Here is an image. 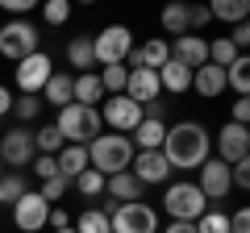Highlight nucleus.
I'll use <instances>...</instances> for the list:
<instances>
[{"instance_id": "1", "label": "nucleus", "mask_w": 250, "mask_h": 233, "mask_svg": "<svg viewBox=\"0 0 250 233\" xmlns=\"http://www.w3.org/2000/svg\"><path fill=\"white\" fill-rule=\"evenodd\" d=\"M163 158L171 162V171H200L213 158V134H208V125L196 121V116H184V121L167 125Z\"/></svg>"}, {"instance_id": "2", "label": "nucleus", "mask_w": 250, "mask_h": 233, "mask_svg": "<svg viewBox=\"0 0 250 233\" xmlns=\"http://www.w3.org/2000/svg\"><path fill=\"white\" fill-rule=\"evenodd\" d=\"M134 142H129V137L125 134H96L88 142V167L92 171H100V175H121V171H129V162H134Z\"/></svg>"}, {"instance_id": "3", "label": "nucleus", "mask_w": 250, "mask_h": 233, "mask_svg": "<svg viewBox=\"0 0 250 233\" xmlns=\"http://www.w3.org/2000/svg\"><path fill=\"white\" fill-rule=\"evenodd\" d=\"M50 125L59 129L62 146H88L96 134H104V125H100V108H88V104L59 108V116H54Z\"/></svg>"}, {"instance_id": "4", "label": "nucleus", "mask_w": 250, "mask_h": 233, "mask_svg": "<svg viewBox=\"0 0 250 233\" xmlns=\"http://www.w3.org/2000/svg\"><path fill=\"white\" fill-rule=\"evenodd\" d=\"M208 208V200L200 196V188L192 179H171L163 188V213L167 221H184V225H196V216Z\"/></svg>"}, {"instance_id": "5", "label": "nucleus", "mask_w": 250, "mask_h": 233, "mask_svg": "<svg viewBox=\"0 0 250 233\" xmlns=\"http://www.w3.org/2000/svg\"><path fill=\"white\" fill-rule=\"evenodd\" d=\"M134 46L138 42H134L129 25H104L100 34H92V63L96 67H125Z\"/></svg>"}, {"instance_id": "6", "label": "nucleus", "mask_w": 250, "mask_h": 233, "mask_svg": "<svg viewBox=\"0 0 250 233\" xmlns=\"http://www.w3.org/2000/svg\"><path fill=\"white\" fill-rule=\"evenodd\" d=\"M34 50H42V29L34 21H0V58L17 67Z\"/></svg>"}, {"instance_id": "7", "label": "nucleus", "mask_w": 250, "mask_h": 233, "mask_svg": "<svg viewBox=\"0 0 250 233\" xmlns=\"http://www.w3.org/2000/svg\"><path fill=\"white\" fill-rule=\"evenodd\" d=\"M50 75H54V58L46 50H34V54H25V58L13 67V92H17V96H42V88H46Z\"/></svg>"}, {"instance_id": "8", "label": "nucleus", "mask_w": 250, "mask_h": 233, "mask_svg": "<svg viewBox=\"0 0 250 233\" xmlns=\"http://www.w3.org/2000/svg\"><path fill=\"white\" fill-rule=\"evenodd\" d=\"M34 158H38V150H34V129L13 125V129L0 134V162H4V171H21V175H25Z\"/></svg>"}, {"instance_id": "9", "label": "nucleus", "mask_w": 250, "mask_h": 233, "mask_svg": "<svg viewBox=\"0 0 250 233\" xmlns=\"http://www.w3.org/2000/svg\"><path fill=\"white\" fill-rule=\"evenodd\" d=\"M108 225L113 233H159V213L146 200H134V204H117L108 213Z\"/></svg>"}, {"instance_id": "10", "label": "nucleus", "mask_w": 250, "mask_h": 233, "mask_svg": "<svg viewBox=\"0 0 250 233\" xmlns=\"http://www.w3.org/2000/svg\"><path fill=\"white\" fill-rule=\"evenodd\" d=\"M138 121H142V104H134L129 96H104V104H100V125L108 129V134H134Z\"/></svg>"}, {"instance_id": "11", "label": "nucleus", "mask_w": 250, "mask_h": 233, "mask_svg": "<svg viewBox=\"0 0 250 233\" xmlns=\"http://www.w3.org/2000/svg\"><path fill=\"white\" fill-rule=\"evenodd\" d=\"M200 188V196L208 200V208H221L225 200H229V192H233V183H229V167H225L221 158H208L205 167L196 171V179H192Z\"/></svg>"}, {"instance_id": "12", "label": "nucleus", "mask_w": 250, "mask_h": 233, "mask_svg": "<svg viewBox=\"0 0 250 233\" xmlns=\"http://www.w3.org/2000/svg\"><path fill=\"white\" fill-rule=\"evenodd\" d=\"M213 158H221L225 167H233V162H246L250 158V129L246 125H233V121H225L221 129L213 134Z\"/></svg>"}, {"instance_id": "13", "label": "nucleus", "mask_w": 250, "mask_h": 233, "mask_svg": "<svg viewBox=\"0 0 250 233\" xmlns=\"http://www.w3.org/2000/svg\"><path fill=\"white\" fill-rule=\"evenodd\" d=\"M129 175H134L142 188H167V183L175 179V171L163 158V150H138L134 162H129Z\"/></svg>"}, {"instance_id": "14", "label": "nucleus", "mask_w": 250, "mask_h": 233, "mask_svg": "<svg viewBox=\"0 0 250 233\" xmlns=\"http://www.w3.org/2000/svg\"><path fill=\"white\" fill-rule=\"evenodd\" d=\"M9 213H13V229H17V233H42V229H46V216H50V204L29 188L25 196L9 208Z\"/></svg>"}, {"instance_id": "15", "label": "nucleus", "mask_w": 250, "mask_h": 233, "mask_svg": "<svg viewBox=\"0 0 250 233\" xmlns=\"http://www.w3.org/2000/svg\"><path fill=\"white\" fill-rule=\"evenodd\" d=\"M171 58L184 63L188 71H200L208 63V38L200 34H184V38H171Z\"/></svg>"}, {"instance_id": "16", "label": "nucleus", "mask_w": 250, "mask_h": 233, "mask_svg": "<svg viewBox=\"0 0 250 233\" xmlns=\"http://www.w3.org/2000/svg\"><path fill=\"white\" fill-rule=\"evenodd\" d=\"M163 63H171V42L167 38H146L142 46H134L129 50V58H125V67H146V71H159Z\"/></svg>"}, {"instance_id": "17", "label": "nucleus", "mask_w": 250, "mask_h": 233, "mask_svg": "<svg viewBox=\"0 0 250 233\" xmlns=\"http://www.w3.org/2000/svg\"><path fill=\"white\" fill-rule=\"evenodd\" d=\"M125 96L134 100V104H150V100H163L159 71H146V67H129V79H125Z\"/></svg>"}, {"instance_id": "18", "label": "nucleus", "mask_w": 250, "mask_h": 233, "mask_svg": "<svg viewBox=\"0 0 250 233\" xmlns=\"http://www.w3.org/2000/svg\"><path fill=\"white\" fill-rule=\"evenodd\" d=\"M192 92L200 100H221L225 96V71L213 67V63H205L200 71H192Z\"/></svg>"}, {"instance_id": "19", "label": "nucleus", "mask_w": 250, "mask_h": 233, "mask_svg": "<svg viewBox=\"0 0 250 233\" xmlns=\"http://www.w3.org/2000/svg\"><path fill=\"white\" fill-rule=\"evenodd\" d=\"M142 183L129 175V171H121V175H108L104 179V200H113V204H134V200H142Z\"/></svg>"}, {"instance_id": "20", "label": "nucleus", "mask_w": 250, "mask_h": 233, "mask_svg": "<svg viewBox=\"0 0 250 233\" xmlns=\"http://www.w3.org/2000/svg\"><path fill=\"white\" fill-rule=\"evenodd\" d=\"M159 88H163V96H188L192 92V71L171 58V63L159 67Z\"/></svg>"}, {"instance_id": "21", "label": "nucleus", "mask_w": 250, "mask_h": 233, "mask_svg": "<svg viewBox=\"0 0 250 233\" xmlns=\"http://www.w3.org/2000/svg\"><path fill=\"white\" fill-rule=\"evenodd\" d=\"M163 137H167V121H154V116H142L138 129L129 134L134 150H163Z\"/></svg>"}, {"instance_id": "22", "label": "nucleus", "mask_w": 250, "mask_h": 233, "mask_svg": "<svg viewBox=\"0 0 250 233\" xmlns=\"http://www.w3.org/2000/svg\"><path fill=\"white\" fill-rule=\"evenodd\" d=\"M71 104H88V108H100V104H104V88H100V75H96V71H83V75H75Z\"/></svg>"}, {"instance_id": "23", "label": "nucleus", "mask_w": 250, "mask_h": 233, "mask_svg": "<svg viewBox=\"0 0 250 233\" xmlns=\"http://www.w3.org/2000/svg\"><path fill=\"white\" fill-rule=\"evenodd\" d=\"M71 88H75V75L71 71H54L42 88V104H54V108H67L71 104Z\"/></svg>"}, {"instance_id": "24", "label": "nucleus", "mask_w": 250, "mask_h": 233, "mask_svg": "<svg viewBox=\"0 0 250 233\" xmlns=\"http://www.w3.org/2000/svg\"><path fill=\"white\" fill-rule=\"evenodd\" d=\"M67 67H71V75H83L92 71V34H75L71 42H67Z\"/></svg>"}, {"instance_id": "25", "label": "nucleus", "mask_w": 250, "mask_h": 233, "mask_svg": "<svg viewBox=\"0 0 250 233\" xmlns=\"http://www.w3.org/2000/svg\"><path fill=\"white\" fill-rule=\"evenodd\" d=\"M54 162H59L62 179H75V175L88 171V146H62V150L54 154Z\"/></svg>"}, {"instance_id": "26", "label": "nucleus", "mask_w": 250, "mask_h": 233, "mask_svg": "<svg viewBox=\"0 0 250 233\" xmlns=\"http://www.w3.org/2000/svg\"><path fill=\"white\" fill-rule=\"evenodd\" d=\"M225 92H233V96H246L250 92V54H238L225 67Z\"/></svg>"}, {"instance_id": "27", "label": "nucleus", "mask_w": 250, "mask_h": 233, "mask_svg": "<svg viewBox=\"0 0 250 233\" xmlns=\"http://www.w3.org/2000/svg\"><path fill=\"white\" fill-rule=\"evenodd\" d=\"M42 108H46L42 96H17V92H13V108H9V116L17 121L21 129H29L38 116H42Z\"/></svg>"}, {"instance_id": "28", "label": "nucleus", "mask_w": 250, "mask_h": 233, "mask_svg": "<svg viewBox=\"0 0 250 233\" xmlns=\"http://www.w3.org/2000/svg\"><path fill=\"white\" fill-rule=\"evenodd\" d=\"M71 229L75 233H113V225H108L104 208H83V213L71 216Z\"/></svg>"}, {"instance_id": "29", "label": "nucleus", "mask_w": 250, "mask_h": 233, "mask_svg": "<svg viewBox=\"0 0 250 233\" xmlns=\"http://www.w3.org/2000/svg\"><path fill=\"white\" fill-rule=\"evenodd\" d=\"M246 13H250L246 0H213V4H208V17H213V21H225V25H242Z\"/></svg>"}, {"instance_id": "30", "label": "nucleus", "mask_w": 250, "mask_h": 233, "mask_svg": "<svg viewBox=\"0 0 250 233\" xmlns=\"http://www.w3.org/2000/svg\"><path fill=\"white\" fill-rule=\"evenodd\" d=\"M25 175H21V171H4V175H0V208H4V204H17V200L21 196H25Z\"/></svg>"}, {"instance_id": "31", "label": "nucleus", "mask_w": 250, "mask_h": 233, "mask_svg": "<svg viewBox=\"0 0 250 233\" xmlns=\"http://www.w3.org/2000/svg\"><path fill=\"white\" fill-rule=\"evenodd\" d=\"M71 188L80 192L83 200H104V175L88 167V171H83V175H75V179H71Z\"/></svg>"}, {"instance_id": "32", "label": "nucleus", "mask_w": 250, "mask_h": 233, "mask_svg": "<svg viewBox=\"0 0 250 233\" xmlns=\"http://www.w3.org/2000/svg\"><path fill=\"white\" fill-rule=\"evenodd\" d=\"M159 25H163V34L184 38V34H188V4H167L163 17H159Z\"/></svg>"}, {"instance_id": "33", "label": "nucleus", "mask_w": 250, "mask_h": 233, "mask_svg": "<svg viewBox=\"0 0 250 233\" xmlns=\"http://www.w3.org/2000/svg\"><path fill=\"white\" fill-rule=\"evenodd\" d=\"M100 88L104 96H125V79H129V67H100Z\"/></svg>"}, {"instance_id": "34", "label": "nucleus", "mask_w": 250, "mask_h": 233, "mask_svg": "<svg viewBox=\"0 0 250 233\" xmlns=\"http://www.w3.org/2000/svg\"><path fill=\"white\" fill-rule=\"evenodd\" d=\"M196 233H229V213L225 208H205L196 216Z\"/></svg>"}, {"instance_id": "35", "label": "nucleus", "mask_w": 250, "mask_h": 233, "mask_svg": "<svg viewBox=\"0 0 250 233\" xmlns=\"http://www.w3.org/2000/svg\"><path fill=\"white\" fill-rule=\"evenodd\" d=\"M34 150H38V154H59V150H62V137H59V129H54L50 121L34 129Z\"/></svg>"}, {"instance_id": "36", "label": "nucleus", "mask_w": 250, "mask_h": 233, "mask_svg": "<svg viewBox=\"0 0 250 233\" xmlns=\"http://www.w3.org/2000/svg\"><path fill=\"white\" fill-rule=\"evenodd\" d=\"M233 58H238V50H233V42H229L225 34L208 42V63H213V67H221V71H225V67H229Z\"/></svg>"}, {"instance_id": "37", "label": "nucleus", "mask_w": 250, "mask_h": 233, "mask_svg": "<svg viewBox=\"0 0 250 233\" xmlns=\"http://www.w3.org/2000/svg\"><path fill=\"white\" fill-rule=\"evenodd\" d=\"M71 0H46V4H42V21H46V25H54V29H59V25H67V21H71Z\"/></svg>"}, {"instance_id": "38", "label": "nucleus", "mask_w": 250, "mask_h": 233, "mask_svg": "<svg viewBox=\"0 0 250 233\" xmlns=\"http://www.w3.org/2000/svg\"><path fill=\"white\" fill-rule=\"evenodd\" d=\"M38 196L46 200V204H59L62 196H67V192H71V179H62V175H54V179H46V183H38Z\"/></svg>"}, {"instance_id": "39", "label": "nucleus", "mask_w": 250, "mask_h": 233, "mask_svg": "<svg viewBox=\"0 0 250 233\" xmlns=\"http://www.w3.org/2000/svg\"><path fill=\"white\" fill-rule=\"evenodd\" d=\"M29 171H34L38 183H46V179H54V175H59V162H54V154H38V158L29 162Z\"/></svg>"}, {"instance_id": "40", "label": "nucleus", "mask_w": 250, "mask_h": 233, "mask_svg": "<svg viewBox=\"0 0 250 233\" xmlns=\"http://www.w3.org/2000/svg\"><path fill=\"white\" fill-rule=\"evenodd\" d=\"M208 4H188V34H200V29L208 25Z\"/></svg>"}, {"instance_id": "41", "label": "nucleus", "mask_w": 250, "mask_h": 233, "mask_svg": "<svg viewBox=\"0 0 250 233\" xmlns=\"http://www.w3.org/2000/svg\"><path fill=\"white\" fill-rule=\"evenodd\" d=\"M229 183H233V192H246V188H250V158L229 167Z\"/></svg>"}, {"instance_id": "42", "label": "nucleus", "mask_w": 250, "mask_h": 233, "mask_svg": "<svg viewBox=\"0 0 250 233\" xmlns=\"http://www.w3.org/2000/svg\"><path fill=\"white\" fill-rule=\"evenodd\" d=\"M225 38L233 42V50H238V54L250 50V25H246V21H242V25H229V34H225Z\"/></svg>"}, {"instance_id": "43", "label": "nucleus", "mask_w": 250, "mask_h": 233, "mask_svg": "<svg viewBox=\"0 0 250 233\" xmlns=\"http://www.w3.org/2000/svg\"><path fill=\"white\" fill-rule=\"evenodd\" d=\"M71 225V213L62 204H50V216H46V229H67Z\"/></svg>"}, {"instance_id": "44", "label": "nucleus", "mask_w": 250, "mask_h": 233, "mask_svg": "<svg viewBox=\"0 0 250 233\" xmlns=\"http://www.w3.org/2000/svg\"><path fill=\"white\" fill-rule=\"evenodd\" d=\"M229 121H233V125H246V121H250V100L246 96H238L229 104Z\"/></svg>"}, {"instance_id": "45", "label": "nucleus", "mask_w": 250, "mask_h": 233, "mask_svg": "<svg viewBox=\"0 0 250 233\" xmlns=\"http://www.w3.org/2000/svg\"><path fill=\"white\" fill-rule=\"evenodd\" d=\"M229 233H250V213L246 208H233L229 213Z\"/></svg>"}, {"instance_id": "46", "label": "nucleus", "mask_w": 250, "mask_h": 233, "mask_svg": "<svg viewBox=\"0 0 250 233\" xmlns=\"http://www.w3.org/2000/svg\"><path fill=\"white\" fill-rule=\"evenodd\" d=\"M159 233H196V225H184V221H167Z\"/></svg>"}, {"instance_id": "47", "label": "nucleus", "mask_w": 250, "mask_h": 233, "mask_svg": "<svg viewBox=\"0 0 250 233\" xmlns=\"http://www.w3.org/2000/svg\"><path fill=\"white\" fill-rule=\"evenodd\" d=\"M9 108H13V88L0 83V116H9Z\"/></svg>"}, {"instance_id": "48", "label": "nucleus", "mask_w": 250, "mask_h": 233, "mask_svg": "<svg viewBox=\"0 0 250 233\" xmlns=\"http://www.w3.org/2000/svg\"><path fill=\"white\" fill-rule=\"evenodd\" d=\"M50 233H75V229H71V225H67V229H50Z\"/></svg>"}, {"instance_id": "49", "label": "nucleus", "mask_w": 250, "mask_h": 233, "mask_svg": "<svg viewBox=\"0 0 250 233\" xmlns=\"http://www.w3.org/2000/svg\"><path fill=\"white\" fill-rule=\"evenodd\" d=\"M0 175H4V162H0Z\"/></svg>"}]
</instances>
